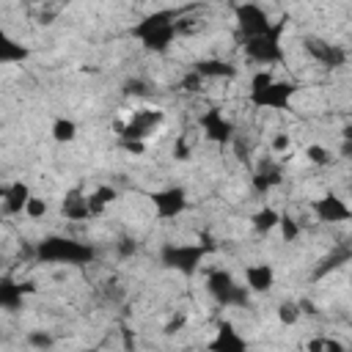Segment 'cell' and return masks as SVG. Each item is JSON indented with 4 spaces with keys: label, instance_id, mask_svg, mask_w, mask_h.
I'll use <instances>...</instances> for the list:
<instances>
[{
    "label": "cell",
    "instance_id": "obj_1",
    "mask_svg": "<svg viewBox=\"0 0 352 352\" xmlns=\"http://www.w3.org/2000/svg\"><path fill=\"white\" fill-rule=\"evenodd\" d=\"M245 289L248 292H256V294H264L275 286V270L272 264L267 261H253V264H245Z\"/></svg>",
    "mask_w": 352,
    "mask_h": 352
},
{
    "label": "cell",
    "instance_id": "obj_2",
    "mask_svg": "<svg viewBox=\"0 0 352 352\" xmlns=\"http://www.w3.org/2000/svg\"><path fill=\"white\" fill-rule=\"evenodd\" d=\"M278 217H280V212H278L272 204H261L258 209H253V212L248 214V223H250V228H253L258 236H270V234L275 231V226H278Z\"/></svg>",
    "mask_w": 352,
    "mask_h": 352
},
{
    "label": "cell",
    "instance_id": "obj_3",
    "mask_svg": "<svg viewBox=\"0 0 352 352\" xmlns=\"http://www.w3.org/2000/svg\"><path fill=\"white\" fill-rule=\"evenodd\" d=\"M50 214V201L44 198V195H28V201H25V209H22V217L25 220H30V223H41L44 217Z\"/></svg>",
    "mask_w": 352,
    "mask_h": 352
},
{
    "label": "cell",
    "instance_id": "obj_4",
    "mask_svg": "<svg viewBox=\"0 0 352 352\" xmlns=\"http://www.w3.org/2000/svg\"><path fill=\"white\" fill-rule=\"evenodd\" d=\"M50 135H52L55 143H74L77 135H80V129H77V124L72 118H58V121H52Z\"/></svg>",
    "mask_w": 352,
    "mask_h": 352
},
{
    "label": "cell",
    "instance_id": "obj_5",
    "mask_svg": "<svg viewBox=\"0 0 352 352\" xmlns=\"http://www.w3.org/2000/svg\"><path fill=\"white\" fill-rule=\"evenodd\" d=\"M275 316H278V322H280L283 327H294V324L302 319V314H300V305H297V302H292V300H283V302H278V308H275Z\"/></svg>",
    "mask_w": 352,
    "mask_h": 352
}]
</instances>
